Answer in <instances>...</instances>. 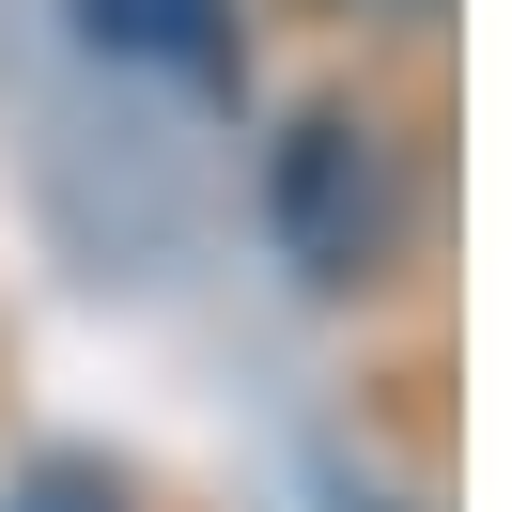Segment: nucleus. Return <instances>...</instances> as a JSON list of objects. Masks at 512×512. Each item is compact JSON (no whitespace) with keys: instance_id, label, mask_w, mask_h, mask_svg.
Returning <instances> with one entry per match:
<instances>
[{"instance_id":"obj_1","label":"nucleus","mask_w":512,"mask_h":512,"mask_svg":"<svg viewBox=\"0 0 512 512\" xmlns=\"http://www.w3.org/2000/svg\"><path fill=\"white\" fill-rule=\"evenodd\" d=\"M264 233H280V264H295L311 295H373V280H404V249H419L404 140H388L373 109L311 94L280 140H264Z\"/></svg>"},{"instance_id":"obj_2","label":"nucleus","mask_w":512,"mask_h":512,"mask_svg":"<svg viewBox=\"0 0 512 512\" xmlns=\"http://www.w3.org/2000/svg\"><path fill=\"white\" fill-rule=\"evenodd\" d=\"M63 16L94 63L156 78V94H202V109L249 94V0H63Z\"/></svg>"},{"instance_id":"obj_3","label":"nucleus","mask_w":512,"mask_h":512,"mask_svg":"<svg viewBox=\"0 0 512 512\" xmlns=\"http://www.w3.org/2000/svg\"><path fill=\"white\" fill-rule=\"evenodd\" d=\"M0 512H140L125 466H94V450H32V466L0 481Z\"/></svg>"},{"instance_id":"obj_4","label":"nucleus","mask_w":512,"mask_h":512,"mask_svg":"<svg viewBox=\"0 0 512 512\" xmlns=\"http://www.w3.org/2000/svg\"><path fill=\"white\" fill-rule=\"evenodd\" d=\"M326 16H404V0H326Z\"/></svg>"}]
</instances>
